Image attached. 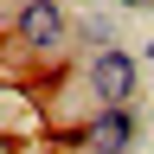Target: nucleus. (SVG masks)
Segmentation results:
<instances>
[{
	"label": "nucleus",
	"mask_w": 154,
	"mask_h": 154,
	"mask_svg": "<svg viewBox=\"0 0 154 154\" xmlns=\"http://www.w3.org/2000/svg\"><path fill=\"white\" fill-rule=\"evenodd\" d=\"M77 45V26L58 0H19L13 7V58H32V64H58Z\"/></svg>",
	"instance_id": "f257e3e1"
},
{
	"label": "nucleus",
	"mask_w": 154,
	"mask_h": 154,
	"mask_svg": "<svg viewBox=\"0 0 154 154\" xmlns=\"http://www.w3.org/2000/svg\"><path fill=\"white\" fill-rule=\"evenodd\" d=\"M84 90H90V103H135V90H141V58L122 51V45L84 58Z\"/></svg>",
	"instance_id": "f03ea898"
},
{
	"label": "nucleus",
	"mask_w": 154,
	"mask_h": 154,
	"mask_svg": "<svg viewBox=\"0 0 154 154\" xmlns=\"http://www.w3.org/2000/svg\"><path fill=\"white\" fill-rule=\"evenodd\" d=\"M77 141H84V154H128V141H135V103H96L90 122L77 128Z\"/></svg>",
	"instance_id": "7ed1b4c3"
},
{
	"label": "nucleus",
	"mask_w": 154,
	"mask_h": 154,
	"mask_svg": "<svg viewBox=\"0 0 154 154\" xmlns=\"http://www.w3.org/2000/svg\"><path fill=\"white\" fill-rule=\"evenodd\" d=\"M109 45H116V26H109V19H77V51H84V58L109 51Z\"/></svg>",
	"instance_id": "20e7f679"
},
{
	"label": "nucleus",
	"mask_w": 154,
	"mask_h": 154,
	"mask_svg": "<svg viewBox=\"0 0 154 154\" xmlns=\"http://www.w3.org/2000/svg\"><path fill=\"white\" fill-rule=\"evenodd\" d=\"M116 7H154V0H116Z\"/></svg>",
	"instance_id": "39448f33"
}]
</instances>
